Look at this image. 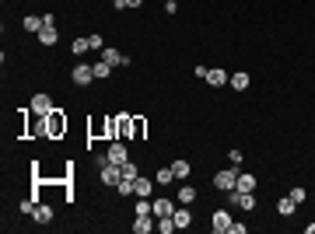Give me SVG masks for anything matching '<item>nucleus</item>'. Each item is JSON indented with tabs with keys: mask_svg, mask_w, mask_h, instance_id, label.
<instances>
[{
	"mask_svg": "<svg viewBox=\"0 0 315 234\" xmlns=\"http://www.w3.org/2000/svg\"><path fill=\"white\" fill-rule=\"evenodd\" d=\"M231 206H238V210H256V196L252 193H238V189H231Z\"/></svg>",
	"mask_w": 315,
	"mask_h": 234,
	"instance_id": "39448f33",
	"label": "nucleus"
},
{
	"mask_svg": "<svg viewBox=\"0 0 315 234\" xmlns=\"http://www.w3.org/2000/svg\"><path fill=\"white\" fill-rule=\"evenodd\" d=\"M63 133H67V116H63V109H53V112L46 116V137L60 140Z\"/></svg>",
	"mask_w": 315,
	"mask_h": 234,
	"instance_id": "f257e3e1",
	"label": "nucleus"
},
{
	"mask_svg": "<svg viewBox=\"0 0 315 234\" xmlns=\"http://www.w3.org/2000/svg\"><path fill=\"white\" fill-rule=\"evenodd\" d=\"M172 172H175V178H182V182H186V178H189V172H193V164H189V161H182V157H179L175 164H172Z\"/></svg>",
	"mask_w": 315,
	"mask_h": 234,
	"instance_id": "f3484780",
	"label": "nucleus"
},
{
	"mask_svg": "<svg viewBox=\"0 0 315 234\" xmlns=\"http://www.w3.org/2000/svg\"><path fill=\"white\" fill-rule=\"evenodd\" d=\"M305 231H308V234H315V224H305Z\"/></svg>",
	"mask_w": 315,
	"mask_h": 234,
	"instance_id": "72a5a7b5",
	"label": "nucleus"
},
{
	"mask_svg": "<svg viewBox=\"0 0 315 234\" xmlns=\"http://www.w3.org/2000/svg\"><path fill=\"white\" fill-rule=\"evenodd\" d=\"M238 182V168H221L214 175V189H221V193H231Z\"/></svg>",
	"mask_w": 315,
	"mask_h": 234,
	"instance_id": "f03ea898",
	"label": "nucleus"
},
{
	"mask_svg": "<svg viewBox=\"0 0 315 234\" xmlns=\"http://www.w3.org/2000/svg\"><path fill=\"white\" fill-rule=\"evenodd\" d=\"M235 189H238V193H256V175H249V172H238Z\"/></svg>",
	"mask_w": 315,
	"mask_h": 234,
	"instance_id": "f8f14e48",
	"label": "nucleus"
},
{
	"mask_svg": "<svg viewBox=\"0 0 315 234\" xmlns=\"http://www.w3.org/2000/svg\"><path fill=\"white\" fill-rule=\"evenodd\" d=\"M116 189H119V196H133V182H130V178H123Z\"/></svg>",
	"mask_w": 315,
	"mask_h": 234,
	"instance_id": "7c9ffc66",
	"label": "nucleus"
},
{
	"mask_svg": "<svg viewBox=\"0 0 315 234\" xmlns=\"http://www.w3.org/2000/svg\"><path fill=\"white\" fill-rule=\"evenodd\" d=\"M133 214H137V217H151V214H154V206H151V203L140 196V199H137V210H133Z\"/></svg>",
	"mask_w": 315,
	"mask_h": 234,
	"instance_id": "cd10ccee",
	"label": "nucleus"
},
{
	"mask_svg": "<svg viewBox=\"0 0 315 234\" xmlns=\"http://www.w3.org/2000/svg\"><path fill=\"white\" fill-rule=\"evenodd\" d=\"M151 189H154V182H151V178H144V175L133 178V196H144V199H147V196H151Z\"/></svg>",
	"mask_w": 315,
	"mask_h": 234,
	"instance_id": "4468645a",
	"label": "nucleus"
},
{
	"mask_svg": "<svg viewBox=\"0 0 315 234\" xmlns=\"http://www.w3.org/2000/svg\"><path fill=\"white\" fill-rule=\"evenodd\" d=\"M172 220H175L179 231H186V227L193 224V214H189V210H175V214H172Z\"/></svg>",
	"mask_w": 315,
	"mask_h": 234,
	"instance_id": "2eb2a0df",
	"label": "nucleus"
},
{
	"mask_svg": "<svg viewBox=\"0 0 315 234\" xmlns=\"http://www.w3.org/2000/svg\"><path fill=\"white\" fill-rule=\"evenodd\" d=\"M105 154H109V161H112V164H126V161H130V151H126V143H123V140H112Z\"/></svg>",
	"mask_w": 315,
	"mask_h": 234,
	"instance_id": "20e7f679",
	"label": "nucleus"
},
{
	"mask_svg": "<svg viewBox=\"0 0 315 234\" xmlns=\"http://www.w3.org/2000/svg\"><path fill=\"white\" fill-rule=\"evenodd\" d=\"M91 67H95V80H102V77H109V74H112V67H109L105 59H95Z\"/></svg>",
	"mask_w": 315,
	"mask_h": 234,
	"instance_id": "5701e85b",
	"label": "nucleus"
},
{
	"mask_svg": "<svg viewBox=\"0 0 315 234\" xmlns=\"http://www.w3.org/2000/svg\"><path fill=\"white\" fill-rule=\"evenodd\" d=\"M144 133H147V122H144L140 116H133V140H140Z\"/></svg>",
	"mask_w": 315,
	"mask_h": 234,
	"instance_id": "c85d7f7f",
	"label": "nucleus"
},
{
	"mask_svg": "<svg viewBox=\"0 0 315 234\" xmlns=\"http://www.w3.org/2000/svg\"><path fill=\"white\" fill-rule=\"evenodd\" d=\"M140 4H144V0H126V7H140Z\"/></svg>",
	"mask_w": 315,
	"mask_h": 234,
	"instance_id": "473e14b6",
	"label": "nucleus"
},
{
	"mask_svg": "<svg viewBox=\"0 0 315 234\" xmlns=\"http://www.w3.org/2000/svg\"><path fill=\"white\" fill-rule=\"evenodd\" d=\"M42 28H46V21H42V18H35V14H28V18H25V32H35V35H39Z\"/></svg>",
	"mask_w": 315,
	"mask_h": 234,
	"instance_id": "aec40b11",
	"label": "nucleus"
},
{
	"mask_svg": "<svg viewBox=\"0 0 315 234\" xmlns=\"http://www.w3.org/2000/svg\"><path fill=\"white\" fill-rule=\"evenodd\" d=\"M291 199H294L298 206H301V203H305V199H308V193H305V189H301V185H294V189H291Z\"/></svg>",
	"mask_w": 315,
	"mask_h": 234,
	"instance_id": "c756f323",
	"label": "nucleus"
},
{
	"mask_svg": "<svg viewBox=\"0 0 315 234\" xmlns=\"http://www.w3.org/2000/svg\"><path fill=\"white\" fill-rule=\"evenodd\" d=\"M116 130H119V140L133 137V116H130V112H119L116 116Z\"/></svg>",
	"mask_w": 315,
	"mask_h": 234,
	"instance_id": "0eeeda50",
	"label": "nucleus"
},
{
	"mask_svg": "<svg viewBox=\"0 0 315 234\" xmlns=\"http://www.w3.org/2000/svg\"><path fill=\"white\" fill-rule=\"evenodd\" d=\"M151 206H154V217H172V214H175V203H172L168 196H158Z\"/></svg>",
	"mask_w": 315,
	"mask_h": 234,
	"instance_id": "9d476101",
	"label": "nucleus"
},
{
	"mask_svg": "<svg viewBox=\"0 0 315 234\" xmlns=\"http://www.w3.org/2000/svg\"><path fill=\"white\" fill-rule=\"evenodd\" d=\"M158 231H161V234H172V231H179V227H175V220H172V217H158Z\"/></svg>",
	"mask_w": 315,
	"mask_h": 234,
	"instance_id": "b1692460",
	"label": "nucleus"
},
{
	"mask_svg": "<svg viewBox=\"0 0 315 234\" xmlns=\"http://www.w3.org/2000/svg\"><path fill=\"white\" fill-rule=\"evenodd\" d=\"M119 172H123V178H130V182H133V178L140 175V168H137V164H133V161H126V164H119Z\"/></svg>",
	"mask_w": 315,
	"mask_h": 234,
	"instance_id": "393cba45",
	"label": "nucleus"
},
{
	"mask_svg": "<svg viewBox=\"0 0 315 234\" xmlns=\"http://www.w3.org/2000/svg\"><path fill=\"white\" fill-rule=\"evenodd\" d=\"M102 59H105V63H109L112 70H116V67H126V63H130V56H123L119 49H109V46L102 49Z\"/></svg>",
	"mask_w": 315,
	"mask_h": 234,
	"instance_id": "6e6552de",
	"label": "nucleus"
},
{
	"mask_svg": "<svg viewBox=\"0 0 315 234\" xmlns=\"http://www.w3.org/2000/svg\"><path fill=\"white\" fill-rule=\"evenodd\" d=\"M32 112H35V116H49V112H53V98L49 95H35L32 98Z\"/></svg>",
	"mask_w": 315,
	"mask_h": 234,
	"instance_id": "1a4fd4ad",
	"label": "nucleus"
},
{
	"mask_svg": "<svg viewBox=\"0 0 315 234\" xmlns=\"http://www.w3.org/2000/svg\"><path fill=\"white\" fill-rule=\"evenodd\" d=\"M172 178H175V172H172V164H168V168H161V172L154 175V182H158V185H168Z\"/></svg>",
	"mask_w": 315,
	"mask_h": 234,
	"instance_id": "a878e982",
	"label": "nucleus"
},
{
	"mask_svg": "<svg viewBox=\"0 0 315 234\" xmlns=\"http://www.w3.org/2000/svg\"><path fill=\"white\" fill-rule=\"evenodd\" d=\"M35 224H49V220H53V210H49V206H46V203H39V206H35Z\"/></svg>",
	"mask_w": 315,
	"mask_h": 234,
	"instance_id": "a211bd4d",
	"label": "nucleus"
},
{
	"mask_svg": "<svg viewBox=\"0 0 315 234\" xmlns=\"http://www.w3.org/2000/svg\"><path fill=\"white\" fill-rule=\"evenodd\" d=\"M210 227H214L217 234H228L231 231V214H228V210H217V214L210 217Z\"/></svg>",
	"mask_w": 315,
	"mask_h": 234,
	"instance_id": "423d86ee",
	"label": "nucleus"
},
{
	"mask_svg": "<svg viewBox=\"0 0 315 234\" xmlns=\"http://www.w3.org/2000/svg\"><path fill=\"white\" fill-rule=\"evenodd\" d=\"M154 220H158L154 214H151V217H137V220H133V231H137V234H151V231L158 227Z\"/></svg>",
	"mask_w": 315,
	"mask_h": 234,
	"instance_id": "ddd939ff",
	"label": "nucleus"
},
{
	"mask_svg": "<svg viewBox=\"0 0 315 234\" xmlns=\"http://www.w3.org/2000/svg\"><path fill=\"white\" fill-rule=\"evenodd\" d=\"M88 49H91V46H88V39H74V42H70V53H74V56H84Z\"/></svg>",
	"mask_w": 315,
	"mask_h": 234,
	"instance_id": "bb28decb",
	"label": "nucleus"
},
{
	"mask_svg": "<svg viewBox=\"0 0 315 234\" xmlns=\"http://www.w3.org/2000/svg\"><path fill=\"white\" fill-rule=\"evenodd\" d=\"M88 46H91V53H102V49H105V42H102V35H91V39H88Z\"/></svg>",
	"mask_w": 315,
	"mask_h": 234,
	"instance_id": "2f4dec72",
	"label": "nucleus"
},
{
	"mask_svg": "<svg viewBox=\"0 0 315 234\" xmlns=\"http://www.w3.org/2000/svg\"><path fill=\"white\" fill-rule=\"evenodd\" d=\"M228 84H231V91H245L249 88V74H231Z\"/></svg>",
	"mask_w": 315,
	"mask_h": 234,
	"instance_id": "4be33fe9",
	"label": "nucleus"
},
{
	"mask_svg": "<svg viewBox=\"0 0 315 234\" xmlns=\"http://www.w3.org/2000/svg\"><path fill=\"white\" fill-rule=\"evenodd\" d=\"M277 210H280V217H291L298 210V203L294 199H291V196H284V199H280V203H277Z\"/></svg>",
	"mask_w": 315,
	"mask_h": 234,
	"instance_id": "6ab92c4d",
	"label": "nucleus"
},
{
	"mask_svg": "<svg viewBox=\"0 0 315 234\" xmlns=\"http://www.w3.org/2000/svg\"><path fill=\"white\" fill-rule=\"evenodd\" d=\"M56 39H60L56 28H42V32H39V42H42V46H56Z\"/></svg>",
	"mask_w": 315,
	"mask_h": 234,
	"instance_id": "412c9836",
	"label": "nucleus"
},
{
	"mask_svg": "<svg viewBox=\"0 0 315 234\" xmlns=\"http://www.w3.org/2000/svg\"><path fill=\"white\" fill-rule=\"evenodd\" d=\"M207 84H210V88H224V84H228V74H224V70H221V67H207Z\"/></svg>",
	"mask_w": 315,
	"mask_h": 234,
	"instance_id": "9b49d317",
	"label": "nucleus"
},
{
	"mask_svg": "<svg viewBox=\"0 0 315 234\" xmlns=\"http://www.w3.org/2000/svg\"><path fill=\"white\" fill-rule=\"evenodd\" d=\"M70 80H74L77 88H88V84L95 80V67H91V63H77V67L70 70Z\"/></svg>",
	"mask_w": 315,
	"mask_h": 234,
	"instance_id": "7ed1b4c3",
	"label": "nucleus"
},
{
	"mask_svg": "<svg viewBox=\"0 0 315 234\" xmlns=\"http://www.w3.org/2000/svg\"><path fill=\"white\" fill-rule=\"evenodd\" d=\"M175 199H179V203H182V206H189V203L196 199V189H193V185H182V189H179V193H175Z\"/></svg>",
	"mask_w": 315,
	"mask_h": 234,
	"instance_id": "dca6fc26",
	"label": "nucleus"
}]
</instances>
